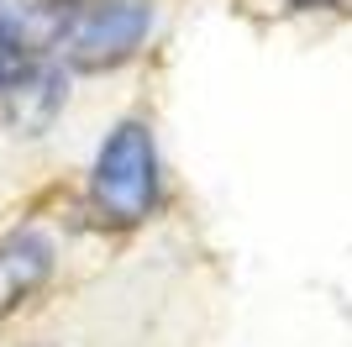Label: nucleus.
<instances>
[{
	"label": "nucleus",
	"mask_w": 352,
	"mask_h": 347,
	"mask_svg": "<svg viewBox=\"0 0 352 347\" xmlns=\"http://www.w3.org/2000/svg\"><path fill=\"white\" fill-rule=\"evenodd\" d=\"M163 163L147 121H116L89 163V205L105 227H142L158 211Z\"/></svg>",
	"instance_id": "1"
},
{
	"label": "nucleus",
	"mask_w": 352,
	"mask_h": 347,
	"mask_svg": "<svg viewBox=\"0 0 352 347\" xmlns=\"http://www.w3.org/2000/svg\"><path fill=\"white\" fill-rule=\"evenodd\" d=\"M153 21H158L153 0H79L58 43V63L79 74L121 69L142 53V43L153 37Z\"/></svg>",
	"instance_id": "2"
},
{
	"label": "nucleus",
	"mask_w": 352,
	"mask_h": 347,
	"mask_svg": "<svg viewBox=\"0 0 352 347\" xmlns=\"http://www.w3.org/2000/svg\"><path fill=\"white\" fill-rule=\"evenodd\" d=\"M58 269V247L37 227H16L0 237V321H11Z\"/></svg>",
	"instance_id": "3"
},
{
	"label": "nucleus",
	"mask_w": 352,
	"mask_h": 347,
	"mask_svg": "<svg viewBox=\"0 0 352 347\" xmlns=\"http://www.w3.org/2000/svg\"><path fill=\"white\" fill-rule=\"evenodd\" d=\"M63 101H69V74H63V63L58 58H37V63L0 95V116H6V127L21 132V137H43V132L58 121Z\"/></svg>",
	"instance_id": "4"
},
{
	"label": "nucleus",
	"mask_w": 352,
	"mask_h": 347,
	"mask_svg": "<svg viewBox=\"0 0 352 347\" xmlns=\"http://www.w3.org/2000/svg\"><path fill=\"white\" fill-rule=\"evenodd\" d=\"M79 0H0V37L21 53L58 58V43Z\"/></svg>",
	"instance_id": "5"
},
{
	"label": "nucleus",
	"mask_w": 352,
	"mask_h": 347,
	"mask_svg": "<svg viewBox=\"0 0 352 347\" xmlns=\"http://www.w3.org/2000/svg\"><path fill=\"white\" fill-rule=\"evenodd\" d=\"M294 11H321V6H342V0H289Z\"/></svg>",
	"instance_id": "6"
}]
</instances>
